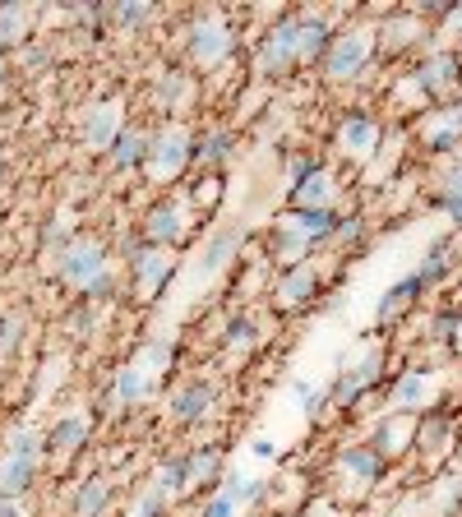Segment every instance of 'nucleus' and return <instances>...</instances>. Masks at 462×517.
Listing matches in <instances>:
<instances>
[{
    "label": "nucleus",
    "mask_w": 462,
    "mask_h": 517,
    "mask_svg": "<svg viewBox=\"0 0 462 517\" xmlns=\"http://www.w3.org/2000/svg\"><path fill=\"white\" fill-rule=\"evenodd\" d=\"M56 282L79 291L84 301H107L116 291V268L107 259V245L93 236H74L61 254H56Z\"/></svg>",
    "instance_id": "nucleus-1"
},
{
    "label": "nucleus",
    "mask_w": 462,
    "mask_h": 517,
    "mask_svg": "<svg viewBox=\"0 0 462 517\" xmlns=\"http://www.w3.org/2000/svg\"><path fill=\"white\" fill-rule=\"evenodd\" d=\"M375 61H379L375 24L352 19V24H342L338 33H333V47H329V56H324V65H319V74H324V84L347 88V84H361Z\"/></svg>",
    "instance_id": "nucleus-2"
},
{
    "label": "nucleus",
    "mask_w": 462,
    "mask_h": 517,
    "mask_svg": "<svg viewBox=\"0 0 462 517\" xmlns=\"http://www.w3.org/2000/svg\"><path fill=\"white\" fill-rule=\"evenodd\" d=\"M402 84L416 93V102L421 107H444V102H453V97L462 93V61L453 56V47H426L421 56H416V65L407 70V79Z\"/></svg>",
    "instance_id": "nucleus-3"
},
{
    "label": "nucleus",
    "mask_w": 462,
    "mask_h": 517,
    "mask_svg": "<svg viewBox=\"0 0 462 517\" xmlns=\"http://www.w3.org/2000/svg\"><path fill=\"white\" fill-rule=\"evenodd\" d=\"M301 19H305V10H287L259 33V42H255L259 79H292V74L301 70Z\"/></svg>",
    "instance_id": "nucleus-4"
},
{
    "label": "nucleus",
    "mask_w": 462,
    "mask_h": 517,
    "mask_svg": "<svg viewBox=\"0 0 462 517\" xmlns=\"http://www.w3.org/2000/svg\"><path fill=\"white\" fill-rule=\"evenodd\" d=\"M181 42H185V61L204 74L231 65V56H236V28H231V19L222 10L195 14L190 28L181 33Z\"/></svg>",
    "instance_id": "nucleus-5"
},
{
    "label": "nucleus",
    "mask_w": 462,
    "mask_h": 517,
    "mask_svg": "<svg viewBox=\"0 0 462 517\" xmlns=\"http://www.w3.org/2000/svg\"><path fill=\"white\" fill-rule=\"evenodd\" d=\"M384 365H389L384 347H365L352 365H342V370L333 374V384H329V407L342 411V416H352V411L361 407L365 397L384 388V374H389Z\"/></svg>",
    "instance_id": "nucleus-6"
},
{
    "label": "nucleus",
    "mask_w": 462,
    "mask_h": 517,
    "mask_svg": "<svg viewBox=\"0 0 462 517\" xmlns=\"http://www.w3.org/2000/svg\"><path fill=\"white\" fill-rule=\"evenodd\" d=\"M190 167H195V130L185 121L158 125V130H153V144H148L144 176L153 185H171V181H181Z\"/></svg>",
    "instance_id": "nucleus-7"
},
{
    "label": "nucleus",
    "mask_w": 462,
    "mask_h": 517,
    "mask_svg": "<svg viewBox=\"0 0 462 517\" xmlns=\"http://www.w3.org/2000/svg\"><path fill=\"white\" fill-rule=\"evenodd\" d=\"M190 231H195V204H190V194H171V199H158V204L144 213L139 241L153 245V250L176 254L190 241Z\"/></svg>",
    "instance_id": "nucleus-8"
},
{
    "label": "nucleus",
    "mask_w": 462,
    "mask_h": 517,
    "mask_svg": "<svg viewBox=\"0 0 462 517\" xmlns=\"http://www.w3.org/2000/svg\"><path fill=\"white\" fill-rule=\"evenodd\" d=\"M384 476H389V462L365 444V439L338 448V457H333V490H338L342 499H352V504L365 499V494H375Z\"/></svg>",
    "instance_id": "nucleus-9"
},
{
    "label": "nucleus",
    "mask_w": 462,
    "mask_h": 517,
    "mask_svg": "<svg viewBox=\"0 0 462 517\" xmlns=\"http://www.w3.org/2000/svg\"><path fill=\"white\" fill-rule=\"evenodd\" d=\"M42 457H47V439H42V434H33V430L10 434V439H5V453H0V499H19V494L37 481Z\"/></svg>",
    "instance_id": "nucleus-10"
},
{
    "label": "nucleus",
    "mask_w": 462,
    "mask_h": 517,
    "mask_svg": "<svg viewBox=\"0 0 462 517\" xmlns=\"http://www.w3.org/2000/svg\"><path fill=\"white\" fill-rule=\"evenodd\" d=\"M379 144H384V121L370 107H347L338 116V125H333V148L352 167H365L379 153Z\"/></svg>",
    "instance_id": "nucleus-11"
},
{
    "label": "nucleus",
    "mask_w": 462,
    "mask_h": 517,
    "mask_svg": "<svg viewBox=\"0 0 462 517\" xmlns=\"http://www.w3.org/2000/svg\"><path fill=\"white\" fill-rule=\"evenodd\" d=\"M245 241H250V227H245V222H218V227L204 236L199 254H195V277L199 282H218V277L241 259Z\"/></svg>",
    "instance_id": "nucleus-12"
},
{
    "label": "nucleus",
    "mask_w": 462,
    "mask_h": 517,
    "mask_svg": "<svg viewBox=\"0 0 462 517\" xmlns=\"http://www.w3.org/2000/svg\"><path fill=\"white\" fill-rule=\"evenodd\" d=\"M439 397V370L435 365H407L389 379L384 388V402L389 411H407V416H426Z\"/></svg>",
    "instance_id": "nucleus-13"
},
{
    "label": "nucleus",
    "mask_w": 462,
    "mask_h": 517,
    "mask_svg": "<svg viewBox=\"0 0 462 517\" xmlns=\"http://www.w3.org/2000/svg\"><path fill=\"white\" fill-rule=\"evenodd\" d=\"M416 148L430 157H449L462 148V97L444 102V107H430L421 121H416Z\"/></svg>",
    "instance_id": "nucleus-14"
},
{
    "label": "nucleus",
    "mask_w": 462,
    "mask_h": 517,
    "mask_svg": "<svg viewBox=\"0 0 462 517\" xmlns=\"http://www.w3.org/2000/svg\"><path fill=\"white\" fill-rule=\"evenodd\" d=\"M213 411H218V384H213V379H204V374H190V379H181V384L171 388V397H167V416L181 425V430H195V425H204Z\"/></svg>",
    "instance_id": "nucleus-15"
},
{
    "label": "nucleus",
    "mask_w": 462,
    "mask_h": 517,
    "mask_svg": "<svg viewBox=\"0 0 462 517\" xmlns=\"http://www.w3.org/2000/svg\"><path fill=\"white\" fill-rule=\"evenodd\" d=\"M319 291H324V273H319V264L310 259V264H296V268L273 277L268 305H273L278 314H296V310H305V305H315Z\"/></svg>",
    "instance_id": "nucleus-16"
},
{
    "label": "nucleus",
    "mask_w": 462,
    "mask_h": 517,
    "mask_svg": "<svg viewBox=\"0 0 462 517\" xmlns=\"http://www.w3.org/2000/svg\"><path fill=\"white\" fill-rule=\"evenodd\" d=\"M125 268H130V282L134 291H139V301H158V291L171 282V273H176V259H171L167 250H153V245L134 241L130 250H125Z\"/></svg>",
    "instance_id": "nucleus-17"
},
{
    "label": "nucleus",
    "mask_w": 462,
    "mask_h": 517,
    "mask_svg": "<svg viewBox=\"0 0 462 517\" xmlns=\"http://www.w3.org/2000/svg\"><path fill=\"white\" fill-rule=\"evenodd\" d=\"M416 425H421V416H407V411L384 407V416H379V421L370 425V434H365V444L393 467V462H402V457L416 448Z\"/></svg>",
    "instance_id": "nucleus-18"
},
{
    "label": "nucleus",
    "mask_w": 462,
    "mask_h": 517,
    "mask_svg": "<svg viewBox=\"0 0 462 517\" xmlns=\"http://www.w3.org/2000/svg\"><path fill=\"white\" fill-rule=\"evenodd\" d=\"M379 33V56H407V51H421L435 37V28L421 19L416 10H393L389 19L375 24Z\"/></svg>",
    "instance_id": "nucleus-19"
},
{
    "label": "nucleus",
    "mask_w": 462,
    "mask_h": 517,
    "mask_svg": "<svg viewBox=\"0 0 462 517\" xmlns=\"http://www.w3.org/2000/svg\"><path fill=\"white\" fill-rule=\"evenodd\" d=\"M181 462H185V494L218 490L227 481V453L218 444H195L190 453H181Z\"/></svg>",
    "instance_id": "nucleus-20"
},
{
    "label": "nucleus",
    "mask_w": 462,
    "mask_h": 517,
    "mask_svg": "<svg viewBox=\"0 0 462 517\" xmlns=\"http://www.w3.org/2000/svg\"><path fill=\"white\" fill-rule=\"evenodd\" d=\"M153 388H158V379L144 370L139 361H125L121 370L111 374V388H107V407L111 411H134L144 407L148 397H153Z\"/></svg>",
    "instance_id": "nucleus-21"
},
{
    "label": "nucleus",
    "mask_w": 462,
    "mask_h": 517,
    "mask_svg": "<svg viewBox=\"0 0 462 517\" xmlns=\"http://www.w3.org/2000/svg\"><path fill=\"white\" fill-rule=\"evenodd\" d=\"M264 254L278 273H287V268H296V264H310L315 250L301 241V231H296L287 217H273V227H268V236H264Z\"/></svg>",
    "instance_id": "nucleus-22"
},
{
    "label": "nucleus",
    "mask_w": 462,
    "mask_h": 517,
    "mask_svg": "<svg viewBox=\"0 0 462 517\" xmlns=\"http://www.w3.org/2000/svg\"><path fill=\"white\" fill-rule=\"evenodd\" d=\"M287 199H292V208H338L342 176L329 167V162H319V167L310 171L296 190H287Z\"/></svg>",
    "instance_id": "nucleus-23"
},
{
    "label": "nucleus",
    "mask_w": 462,
    "mask_h": 517,
    "mask_svg": "<svg viewBox=\"0 0 462 517\" xmlns=\"http://www.w3.org/2000/svg\"><path fill=\"white\" fill-rule=\"evenodd\" d=\"M148 97H153V111H162V116L171 111V121H181V111H190V102H195V79L185 70H158Z\"/></svg>",
    "instance_id": "nucleus-24"
},
{
    "label": "nucleus",
    "mask_w": 462,
    "mask_h": 517,
    "mask_svg": "<svg viewBox=\"0 0 462 517\" xmlns=\"http://www.w3.org/2000/svg\"><path fill=\"white\" fill-rule=\"evenodd\" d=\"M231 157H236V134H231L227 125H204V130L195 134V171L199 176H218Z\"/></svg>",
    "instance_id": "nucleus-25"
},
{
    "label": "nucleus",
    "mask_w": 462,
    "mask_h": 517,
    "mask_svg": "<svg viewBox=\"0 0 462 517\" xmlns=\"http://www.w3.org/2000/svg\"><path fill=\"white\" fill-rule=\"evenodd\" d=\"M121 130H125L121 102H98V107L84 116V148L88 153H111V144L121 139Z\"/></svg>",
    "instance_id": "nucleus-26"
},
{
    "label": "nucleus",
    "mask_w": 462,
    "mask_h": 517,
    "mask_svg": "<svg viewBox=\"0 0 462 517\" xmlns=\"http://www.w3.org/2000/svg\"><path fill=\"white\" fill-rule=\"evenodd\" d=\"M282 217L301 231V241L310 245V250H324V245H333V236H338L342 208H287Z\"/></svg>",
    "instance_id": "nucleus-27"
},
{
    "label": "nucleus",
    "mask_w": 462,
    "mask_h": 517,
    "mask_svg": "<svg viewBox=\"0 0 462 517\" xmlns=\"http://www.w3.org/2000/svg\"><path fill=\"white\" fill-rule=\"evenodd\" d=\"M421 296H426V282H421L416 273H402L398 282H393V287L384 291V296H379V305H375V324H379V328H393V324L402 319V314L421 305Z\"/></svg>",
    "instance_id": "nucleus-28"
},
{
    "label": "nucleus",
    "mask_w": 462,
    "mask_h": 517,
    "mask_svg": "<svg viewBox=\"0 0 462 517\" xmlns=\"http://www.w3.org/2000/svg\"><path fill=\"white\" fill-rule=\"evenodd\" d=\"M264 342V324H259L255 314H245V310H236L222 324V333H218V347H222V356H231V361H241V356H250V351Z\"/></svg>",
    "instance_id": "nucleus-29"
},
{
    "label": "nucleus",
    "mask_w": 462,
    "mask_h": 517,
    "mask_svg": "<svg viewBox=\"0 0 462 517\" xmlns=\"http://www.w3.org/2000/svg\"><path fill=\"white\" fill-rule=\"evenodd\" d=\"M333 19L329 14H315V10H305L301 19V70H319L324 65V56H329L333 47Z\"/></svg>",
    "instance_id": "nucleus-30"
},
{
    "label": "nucleus",
    "mask_w": 462,
    "mask_h": 517,
    "mask_svg": "<svg viewBox=\"0 0 462 517\" xmlns=\"http://www.w3.org/2000/svg\"><path fill=\"white\" fill-rule=\"evenodd\" d=\"M453 268H458V241H453V236H435V241L426 245V254H421V264H416L412 273L426 282V291H435L439 282L453 273Z\"/></svg>",
    "instance_id": "nucleus-31"
},
{
    "label": "nucleus",
    "mask_w": 462,
    "mask_h": 517,
    "mask_svg": "<svg viewBox=\"0 0 462 517\" xmlns=\"http://www.w3.org/2000/svg\"><path fill=\"white\" fill-rule=\"evenodd\" d=\"M111 504H116L111 476H88V481H79V490L70 494V517H107Z\"/></svg>",
    "instance_id": "nucleus-32"
},
{
    "label": "nucleus",
    "mask_w": 462,
    "mask_h": 517,
    "mask_svg": "<svg viewBox=\"0 0 462 517\" xmlns=\"http://www.w3.org/2000/svg\"><path fill=\"white\" fill-rule=\"evenodd\" d=\"M148 144H153V130H144V125H125L121 130V139L111 144V167L116 171H144L148 167Z\"/></svg>",
    "instance_id": "nucleus-33"
},
{
    "label": "nucleus",
    "mask_w": 462,
    "mask_h": 517,
    "mask_svg": "<svg viewBox=\"0 0 462 517\" xmlns=\"http://www.w3.org/2000/svg\"><path fill=\"white\" fill-rule=\"evenodd\" d=\"M449 444H453V416L430 407L426 416H421V425H416V453L426 457V462H435V457L449 453Z\"/></svg>",
    "instance_id": "nucleus-34"
},
{
    "label": "nucleus",
    "mask_w": 462,
    "mask_h": 517,
    "mask_svg": "<svg viewBox=\"0 0 462 517\" xmlns=\"http://www.w3.org/2000/svg\"><path fill=\"white\" fill-rule=\"evenodd\" d=\"M88 434H93V421H88L84 411H70V416H61L42 439H47V453L65 457V453H79V448L88 444Z\"/></svg>",
    "instance_id": "nucleus-35"
},
{
    "label": "nucleus",
    "mask_w": 462,
    "mask_h": 517,
    "mask_svg": "<svg viewBox=\"0 0 462 517\" xmlns=\"http://www.w3.org/2000/svg\"><path fill=\"white\" fill-rule=\"evenodd\" d=\"M222 490L231 494V504L241 508V513H255V508H264L268 499H273V481H264V476H241V471H231L227 481H222Z\"/></svg>",
    "instance_id": "nucleus-36"
},
{
    "label": "nucleus",
    "mask_w": 462,
    "mask_h": 517,
    "mask_svg": "<svg viewBox=\"0 0 462 517\" xmlns=\"http://www.w3.org/2000/svg\"><path fill=\"white\" fill-rule=\"evenodd\" d=\"M435 208L462 231V162H453L435 176Z\"/></svg>",
    "instance_id": "nucleus-37"
},
{
    "label": "nucleus",
    "mask_w": 462,
    "mask_h": 517,
    "mask_svg": "<svg viewBox=\"0 0 462 517\" xmlns=\"http://www.w3.org/2000/svg\"><path fill=\"white\" fill-rule=\"evenodd\" d=\"M287 397H292V407L301 411V416H310V421L329 407V388L315 384V379H305V374H296L292 384H287Z\"/></svg>",
    "instance_id": "nucleus-38"
},
{
    "label": "nucleus",
    "mask_w": 462,
    "mask_h": 517,
    "mask_svg": "<svg viewBox=\"0 0 462 517\" xmlns=\"http://www.w3.org/2000/svg\"><path fill=\"white\" fill-rule=\"evenodd\" d=\"M176 356H181V347H176L171 337H148L144 347H139V356H134V361L144 365V370L153 374V379H162V374H167L171 365H176Z\"/></svg>",
    "instance_id": "nucleus-39"
},
{
    "label": "nucleus",
    "mask_w": 462,
    "mask_h": 517,
    "mask_svg": "<svg viewBox=\"0 0 462 517\" xmlns=\"http://www.w3.org/2000/svg\"><path fill=\"white\" fill-rule=\"evenodd\" d=\"M153 5H144V0H121V5H111L107 10V19L116 28H121V33H139V28H148L153 24Z\"/></svg>",
    "instance_id": "nucleus-40"
},
{
    "label": "nucleus",
    "mask_w": 462,
    "mask_h": 517,
    "mask_svg": "<svg viewBox=\"0 0 462 517\" xmlns=\"http://www.w3.org/2000/svg\"><path fill=\"white\" fill-rule=\"evenodd\" d=\"M148 485H158L167 499H185V462H181V453L167 457V462H158L153 476H148Z\"/></svg>",
    "instance_id": "nucleus-41"
},
{
    "label": "nucleus",
    "mask_w": 462,
    "mask_h": 517,
    "mask_svg": "<svg viewBox=\"0 0 462 517\" xmlns=\"http://www.w3.org/2000/svg\"><path fill=\"white\" fill-rule=\"evenodd\" d=\"M24 37H28V10L24 5H0V56L19 47Z\"/></svg>",
    "instance_id": "nucleus-42"
},
{
    "label": "nucleus",
    "mask_w": 462,
    "mask_h": 517,
    "mask_svg": "<svg viewBox=\"0 0 462 517\" xmlns=\"http://www.w3.org/2000/svg\"><path fill=\"white\" fill-rule=\"evenodd\" d=\"M458 324H462V310H453V305H444V310L430 314V328L426 337L430 342H439V347H453V337H458Z\"/></svg>",
    "instance_id": "nucleus-43"
},
{
    "label": "nucleus",
    "mask_w": 462,
    "mask_h": 517,
    "mask_svg": "<svg viewBox=\"0 0 462 517\" xmlns=\"http://www.w3.org/2000/svg\"><path fill=\"white\" fill-rule=\"evenodd\" d=\"M315 167H319V157L310 153V148H292V153H287V162H282V181H287V190H296V185H301Z\"/></svg>",
    "instance_id": "nucleus-44"
},
{
    "label": "nucleus",
    "mask_w": 462,
    "mask_h": 517,
    "mask_svg": "<svg viewBox=\"0 0 462 517\" xmlns=\"http://www.w3.org/2000/svg\"><path fill=\"white\" fill-rule=\"evenodd\" d=\"M171 504H176V499H167L158 485H144V490H139V504H134V517H167Z\"/></svg>",
    "instance_id": "nucleus-45"
},
{
    "label": "nucleus",
    "mask_w": 462,
    "mask_h": 517,
    "mask_svg": "<svg viewBox=\"0 0 462 517\" xmlns=\"http://www.w3.org/2000/svg\"><path fill=\"white\" fill-rule=\"evenodd\" d=\"M361 241H365V217H361V213H342L333 245H338V250H356Z\"/></svg>",
    "instance_id": "nucleus-46"
},
{
    "label": "nucleus",
    "mask_w": 462,
    "mask_h": 517,
    "mask_svg": "<svg viewBox=\"0 0 462 517\" xmlns=\"http://www.w3.org/2000/svg\"><path fill=\"white\" fill-rule=\"evenodd\" d=\"M195 517H241V508L231 504V494L218 485V490H208V494H204V504H199Z\"/></svg>",
    "instance_id": "nucleus-47"
},
{
    "label": "nucleus",
    "mask_w": 462,
    "mask_h": 517,
    "mask_svg": "<svg viewBox=\"0 0 462 517\" xmlns=\"http://www.w3.org/2000/svg\"><path fill=\"white\" fill-rule=\"evenodd\" d=\"M98 328V301H79V310L70 314V333L74 337H88Z\"/></svg>",
    "instance_id": "nucleus-48"
},
{
    "label": "nucleus",
    "mask_w": 462,
    "mask_h": 517,
    "mask_svg": "<svg viewBox=\"0 0 462 517\" xmlns=\"http://www.w3.org/2000/svg\"><path fill=\"white\" fill-rule=\"evenodd\" d=\"M19 342H24V319H19V314H5V319H0V356H10Z\"/></svg>",
    "instance_id": "nucleus-49"
},
{
    "label": "nucleus",
    "mask_w": 462,
    "mask_h": 517,
    "mask_svg": "<svg viewBox=\"0 0 462 517\" xmlns=\"http://www.w3.org/2000/svg\"><path fill=\"white\" fill-rule=\"evenodd\" d=\"M218 194H222V176H199L195 181V190H190V204H204V208H213L218 204Z\"/></svg>",
    "instance_id": "nucleus-50"
},
{
    "label": "nucleus",
    "mask_w": 462,
    "mask_h": 517,
    "mask_svg": "<svg viewBox=\"0 0 462 517\" xmlns=\"http://www.w3.org/2000/svg\"><path fill=\"white\" fill-rule=\"evenodd\" d=\"M250 457H259V462H278V457H282L278 439H268V434H259V439H250Z\"/></svg>",
    "instance_id": "nucleus-51"
},
{
    "label": "nucleus",
    "mask_w": 462,
    "mask_h": 517,
    "mask_svg": "<svg viewBox=\"0 0 462 517\" xmlns=\"http://www.w3.org/2000/svg\"><path fill=\"white\" fill-rule=\"evenodd\" d=\"M449 47H453V56H458V61H462V28H458V33L449 37Z\"/></svg>",
    "instance_id": "nucleus-52"
},
{
    "label": "nucleus",
    "mask_w": 462,
    "mask_h": 517,
    "mask_svg": "<svg viewBox=\"0 0 462 517\" xmlns=\"http://www.w3.org/2000/svg\"><path fill=\"white\" fill-rule=\"evenodd\" d=\"M10 84V61H5V56H0V88Z\"/></svg>",
    "instance_id": "nucleus-53"
},
{
    "label": "nucleus",
    "mask_w": 462,
    "mask_h": 517,
    "mask_svg": "<svg viewBox=\"0 0 462 517\" xmlns=\"http://www.w3.org/2000/svg\"><path fill=\"white\" fill-rule=\"evenodd\" d=\"M453 351H458V356H462V324H458V337H453Z\"/></svg>",
    "instance_id": "nucleus-54"
},
{
    "label": "nucleus",
    "mask_w": 462,
    "mask_h": 517,
    "mask_svg": "<svg viewBox=\"0 0 462 517\" xmlns=\"http://www.w3.org/2000/svg\"><path fill=\"white\" fill-rule=\"evenodd\" d=\"M0 171H5V153H0Z\"/></svg>",
    "instance_id": "nucleus-55"
}]
</instances>
